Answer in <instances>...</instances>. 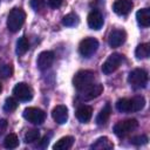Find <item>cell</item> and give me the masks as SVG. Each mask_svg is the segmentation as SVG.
Returning <instances> with one entry per match:
<instances>
[{
	"label": "cell",
	"mask_w": 150,
	"mask_h": 150,
	"mask_svg": "<svg viewBox=\"0 0 150 150\" xmlns=\"http://www.w3.org/2000/svg\"><path fill=\"white\" fill-rule=\"evenodd\" d=\"M25 19H26V13L21 8H18V7L13 8L9 12L8 16H7V28H8V30H11L12 33L18 32L22 27V25L25 22Z\"/></svg>",
	"instance_id": "6da1fadb"
},
{
	"label": "cell",
	"mask_w": 150,
	"mask_h": 150,
	"mask_svg": "<svg viewBox=\"0 0 150 150\" xmlns=\"http://www.w3.org/2000/svg\"><path fill=\"white\" fill-rule=\"evenodd\" d=\"M95 74L91 70H80L75 74L73 79V84L76 88V90L81 91L94 83Z\"/></svg>",
	"instance_id": "7a4b0ae2"
},
{
	"label": "cell",
	"mask_w": 150,
	"mask_h": 150,
	"mask_svg": "<svg viewBox=\"0 0 150 150\" xmlns=\"http://www.w3.org/2000/svg\"><path fill=\"white\" fill-rule=\"evenodd\" d=\"M128 82L129 84L135 89L144 88L148 83V73L144 69L136 68L131 70L128 75Z\"/></svg>",
	"instance_id": "3957f363"
},
{
	"label": "cell",
	"mask_w": 150,
	"mask_h": 150,
	"mask_svg": "<svg viewBox=\"0 0 150 150\" xmlns=\"http://www.w3.org/2000/svg\"><path fill=\"white\" fill-rule=\"evenodd\" d=\"M138 127V122L135 118H129L124 121H120L114 127V132L118 137H125L127 135L131 134Z\"/></svg>",
	"instance_id": "277c9868"
},
{
	"label": "cell",
	"mask_w": 150,
	"mask_h": 150,
	"mask_svg": "<svg viewBox=\"0 0 150 150\" xmlns=\"http://www.w3.org/2000/svg\"><path fill=\"white\" fill-rule=\"evenodd\" d=\"M123 62V55L120 53H112L111 55H109V57L104 61V63L102 64V71L105 75H109L111 73H114Z\"/></svg>",
	"instance_id": "5b68a950"
},
{
	"label": "cell",
	"mask_w": 150,
	"mask_h": 150,
	"mask_svg": "<svg viewBox=\"0 0 150 150\" xmlns=\"http://www.w3.org/2000/svg\"><path fill=\"white\" fill-rule=\"evenodd\" d=\"M98 48V41L94 38H86L80 42L79 50L80 54L84 57H90Z\"/></svg>",
	"instance_id": "8992f818"
},
{
	"label": "cell",
	"mask_w": 150,
	"mask_h": 150,
	"mask_svg": "<svg viewBox=\"0 0 150 150\" xmlns=\"http://www.w3.org/2000/svg\"><path fill=\"white\" fill-rule=\"evenodd\" d=\"M23 117H25V120H27L28 122H30L33 124H41V123H43V121L46 118V114L43 110H41L39 108L29 107L23 110Z\"/></svg>",
	"instance_id": "52a82bcc"
},
{
	"label": "cell",
	"mask_w": 150,
	"mask_h": 150,
	"mask_svg": "<svg viewBox=\"0 0 150 150\" xmlns=\"http://www.w3.org/2000/svg\"><path fill=\"white\" fill-rule=\"evenodd\" d=\"M13 94L19 101H29L33 97V91L30 87L23 82L16 83L13 88Z\"/></svg>",
	"instance_id": "ba28073f"
},
{
	"label": "cell",
	"mask_w": 150,
	"mask_h": 150,
	"mask_svg": "<svg viewBox=\"0 0 150 150\" xmlns=\"http://www.w3.org/2000/svg\"><path fill=\"white\" fill-rule=\"evenodd\" d=\"M103 91V86L101 83H93L90 84L89 87H87L86 89L81 90L80 93V97L84 101H89V100H93V98H96L98 97Z\"/></svg>",
	"instance_id": "9c48e42d"
},
{
	"label": "cell",
	"mask_w": 150,
	"mask_h": 150,
	"mask_svg": "<svg viewBox=\"0 0 150 150\" xmlns=\"http://www.w3.org/2000/svg\"><path fill=\"white\" fill-rule=\"evenodd\" d=\"M127 39V33L123 30V29H114L110 32L109 36H108V43L116 48V47H120L121 45L124 43Z\"/></svg>",
	"instance_id": "30bf717a"
},
{
	"label": "cell",
	"mask_w": 150,
	"mask_h": 150,
	"mask_svg": "<svg viewBox=\"0 0 150 150\" xmlns=\"http://www.w3.org/2000/svg\"><path fill=\"white\" fill-rule=\"evenodd\" d=\"M54 61V53L49 50H45L39 54L38 56V68L40 70H46L48 69Z\"/></svg>",
	"instance_id": "8fae6325"
},
{
	"label": "cell",
	"mask_w": 150,
	"mask_h": 150,
	"mask_svg": "<svg viewBox=\"0 0 150 150\" xmlns=\"http://www.w3.org/2000/svg\"><path fill=\"white\" fill-rule=\"evenodd\" d=\"M134 7L132 0H116L112 5V9L118 15H125L128 14Z\"/></svg>",
	"instance_id": "7c38bea8"
},
{
	"label": "cell",
	"mask_w": 150,
	"mask_h": 150,
	"mask_svg": "<svg viewBox=\"0 0 150 150\" xmlns=\"http://www.w3.org/2000/svg\"><path fill=\"white\" fill-rule=\"evenodd\" d=\"M52 116H53V120L57 123V124H63L67 122L68 120V109L66 105H56L53 111H52Z\"/></svg>",
	"instance_id": "4fadbf2b"
},
{
	"label": "cell",
	"mask_w": 150,
	"mask_h": 150,
	"mask_svg": "<svg viewBox=\"0 0 150 150\" xmlns=\"http://www.w3.org/2000/svg\"><path fill=\"white\" fill-rule=\"evenodd\" d=\"M88 26L96 30L103 26V16L98 11H91L88 14Z\"/></svg>",
	"instance_id": "5bb4252c"
},
{
	"label": "cell",
	"mask_w": 150,
	"mask_h": 150,
	"mask_svg": "<svg viewBox=\"0 0 150 150\" xmlns=\"http://www.w3.org/2000/svg\"><path fill=\"white\" fill-rule=\"evenodd\" d=\"M93 116V109L89 105H81L76 110V117L80 122L87 123Z\"/></svg>",
	"instance_id": "9a60e30c"
},
{
	"label": "cell",
	"mask_w": 150,
	"mask_h": 150,
	"mask_svg": "<svg viewBox=\"0 0 150 150\" xmlns=\"http://www.w3.org/2000/svg\"><path fill=\"white\" fill-rule=\"evenodd\" d=\"M112 148L114 144L108 137H100L91 144V149L94 150H110Z\"/></svg>",
	"instance_id": "2e32d148"
},
{
	"label": "cell",
	"mask_w": 150,
	"mask_h": 150,
	"mask_svg": "<svg viewBox=\"0 0 150 150\" xmlns=\"http://www.w3.org/2000/svg\"><path fill=\"white\" fill-rule=\"evenodd\" d=\"M136 19L141 26L149 27L150 26V9L149 8H142L139 11H137Z\"/></svg>",
	"instance_id": "e0dca14e"
},
{
	"label": "cell",
	"mask_w": 150,
	"mask_h": 150,
	"mask_svg": "<svg viewBox=\"0 0 150 150\" xmlns=\"http://www.w3.org/2000/svg\"><path fill=\"white\" fill-rule=\"evenodd\" d=\"M73 143H74V137L73 136H66V137L60 138L53 145V149L54 150H68L73 146Z\"/></svg>",
	"instance_id": "ac0fdd59"
},
{
	"label": "cell",
	"mask_w": 150,
	"mask_h": 150,
	"mask_svg": "<svg viewBox=\"0 0 150 150\" xmlns=\"http://www.w3.org/2000/svg\"><path fill=\"white\" fill-rule=\"evenodd\" d=\"M110 114H111V108H110V104L107 103V104L101 109V111L98 112V115H97V117H96V123H97L98 125L105 124V123L108 122L109 117H110Z\"/></svg>",
	"instance_id": "d6986e66"
},
{
	"label": "cell",
	"mask_w": 150,
	"mask_h": 150,
	"mask_svg": "<svg viewBox=\"0 0 150 150\" xmlns=\"http://www.w3.org/2000/svg\"><path fill=\"white\" fill-rule=\"evenodd\" d=\"M28 48H29L28 40L25 36L19 38L18 41H16V48H15L16 54L18 55H23V54H26V52L28 50Z\"/></svg>",
	"instance_id": "ffe728a7"
},
{
	"label": "cell",
	"mask_w": 150,
	"mask_h": 150,
	"mask_svg": "<svg viewBox=\"0 0 150 150\" xmlns=\"http://www.w3.org/2000/svg\"><path fill=\"white\" fill-rule=\"evenodd\" d=\"M150 54V45L149 43H141L137 46L135 50V55L137 59H146Z\"/></svg>",
	"instance_id": "44dd1931"
},
{
	"label": "cell",
	"mask_w": 150,
	"mask_h": 150,
	"mask_svg": "<svg viewBox=\"0 0 150 150\" xmlns=\"http://www.w3.org/2000/svg\"><path fill=\"white\" fill-rule=\"evenodd\" d=\"M116 109L120 112H131V102L130 98H120L116 102Z\"/></svg>",
	"instance_id": "7402d4cb"
},
{
	"label": "cell",
	"mask_w": 150,
	"mask_h": 150,
	"mask_svg": "<svg viewBox=\"0 0 150 150\" xmlns=\"http://www.w3.org/2000/svg\"><path fill=\"white\" fill-rule=\"evenodd\" d=\"M130 102H131V112L139 111L145 105V100L143 96H135V97L130 98Z\"/></svg>",
	"instance_id": "603a6c76"
},
{
	"label": "cell",
	"mask_w": 150,
	"mask_h": 150,
	"mask_svg": "<svg viewBox=\"0 0 150 150\" xmlns=\"http://www.w3.org/2000/svg\"><path fill=\"white\" fill-rule=\"evenodd\" d=\"M4 145L5 148L7 149H15L18 145H19V138L15 134H9L5 137V141H4Z\"/></svg>",
	"instance_id": "cb8c5ba5"
},
{
	"label": "cell",
	"mask_w": 150,
	"mask_h": 150,
	"mask_svg": "<svg viewBox=\"0 0 150 150\" xmlns=\"http://www.w3.org/2000/svg\"><path fill=\"white\" fill-rule=\"evenodd\" d=\"M62 23L64 26H68V27H71V26H75L79 23V16L74 13H69L67 15L63 16L62 19Z\"/></svg>",
	"instance_id": "d4e9b609"
},
{
	"label": "cell",
	"mask_w": 150,
	"mask_h": 150,
	"mask_svg": "<svg viewBox=\"0 0 150 150\" xmlns=\"http://www.w3.org/2000/svg\"><path fill=\"white\" fill-rule=\"evenodd\" d=\"M39 138H40V131L36 129L28 130L25 134V142L26 143H33L35 141H39Z\"/></svg>",
	"instance_id": "484cf974"
},
{
	"label": "cell",
	"mask_w": 150,
	"mask_h": 150,
	"mask_svg": "<svg viewBox=\"0 0 150 150\" xmlns=\"http://www.w3.org/2000/svg\"><path fill=\"white\" fill-rule=\"evenodd\" d=\"M18 108V101L14 97H7L4 103V110L7 112H12Z\"/></svg>",
	"instance_id": "4316f807"
},
{
	"label": "cell",
	"mask_w": 150,
	"mask_h": 150,
	"mask_svg": "<svg viewBox=\"0 0 150 150\" xmlns=\"http://www.w3.org/2000/svg\"><path fill=\"white\" fill-rule=\"evenodd\" d=\"M148 142V137L145 135H137L130 138V143L134 145H142Z\"/></svg>",
	"instance_id": "83f0119b"
},
{
	"label": "cell",
	"mask_w": 150,
	"mask_h": 150,
	"mask_svg": "<svg viewBox=\"0 0 150 150\" xmlns=\"http://www.w3.org/2000/svg\"><path fill=\"white\" fill-rule=\"evenodd\" d=\"M45 0H30V6L34 11H40L45 7Z\"/></svg>",
	"instance_id": "f1b7e54d"
},
{
	"label": "cell",
	"mask_w": 150,
	"mask_h": 150,
	"mask_svg": "<svg viewBox=\"0 0 150 150\" xmlns=\"http://www.w3.org/2000/svg\"><path fill=\"white\" fill-rule=\"evenodd\" d=\"M62 1L63 0H48V5L52 7V8H57L62 5Z\"/></svg>",
	"instance_id": "f546056e"
},
{
	"label": "cell",
	"mask_w": 150,
	"mask_h": 150,
	"mask_svg": "<svg viewBox=\"0 0 150 150\" xmlns=\"http://www.w3.org/2000/svg\"><path fill=\"white\" fill-rule=\"evenodd\" d=\"M6 129H7V120L1 118L0 120V136L6 131Z\"/></svg>",
	"instance_id": "4dcf8cb0"
},
{
	"label": "cell",
	"mask_w": 150,
	"mask_h": 150,
	"mask_svg": "<svg viewBox=\"0 0 150 150\" xmlns=\"http://www.w3.org/2000/svg\"><path fill=\"white\" fill-rule=\"evenodd\" d=\"M48 139H49V138H48L47 136H46V137L42 139V144H41V146H42V148H45L46 145H48Z\"/></svg>",
	"instance_id": "1f68e13d"
},
{
	"label": "cell",
	"mask_w": 150,
	"mask_h": 150,
	"mask_svg": "<svg viewBox=\"0 0 150 150\" xmlns=\"http://www.w3.org/2000/svg\"><path fill=\"white\" fill-rule=\"evenodd\" d=\"M2 67H4V63L1 62V60H0V74H1V70H2Z\"/></svg>",
	"instance_id": "d6a6232c"
},
{
	"label": "cell",
	"mask_w": 150,
	"mask_h": 150,
	"mask_svg": "<svg viewBox=\"0 0 150 150\" xmlns=\"http://www.w3.org/2000/svg\"><path fill=\"white\" fill-rule=\"evenodd\" d=\"M1 90H2V86H1V83H0V93H1Z\"/></svg>",
	"instance_id": "836d02e7"
}]
</instances>
